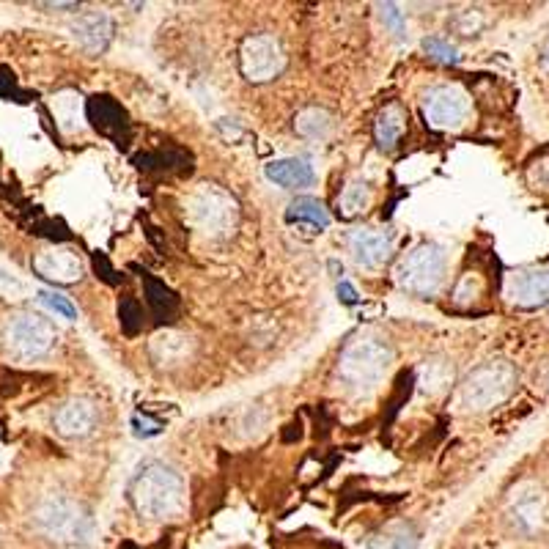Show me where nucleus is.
<instances>
[{
    "mask_svg": "<svg viewBox=\"0 0 549 549\" xmlns=\"http://www.w3.org/2000/svg\"><path fill=\"white\" fill-rule=\"evenodd\" d=\"M184 217L187 223L204 237H228L239 220L237 201L215 184H198L193 193L184 198Z\"/></svg>",
    "mask_w": 549,
    "mask_h": 549,
    "instance_id": "obj_1",
    "label": "nucleus"
},
{
    "mask_svg": "<svg viewBox=\"0 0 549 549\" xmlns=\"http://www.w3.org/2000/svg\"><path fill=\"white\" fill-rule=\"evenodd\" d=\"M132 503L140 517L171 519L182 508V478L165 464H149L132 484Z\"/></svg>",
    "mask_w": 549,
    "mask_h": 549,
    "instance_id": "obj_2",
    "label": "nucleus"
},
{
    "mask_svg": "<svg viewBox=\"0 0 549 549\" xmlns=\"http://www.w3.org/2000/svg\"><path fill=\"white\" fill-rule=\"evenodd\" d=\"M393 363V352L382 338L366 335V338H357L346 346L344 355H341V366L338 374L346 385H355V388H371L377 385L379 379L385 377V371Z\"/></svg>",
    "mask_w": 549,
    "mask_h": 549,
    "instance_id": "obj_3",
    "label": "nucleus"
},
{
    "mask_svg": "<svg viewBox=\"0 0 549 549\" xmlns=\"http://www.w3.org/2000/svg\"><path fill=\"white\" fill-rule=\"evenodd\" d=\"M514 385H517V371L503 360H495L475 368L473 374L464 379L459 399L467 410H492L511 396Z\"/></svg>",
    "mask_w": 549,
    "mask_h": 549,
    "instance_id": "obj_4",
    "label": "nucleus"
},
{
    "mask_svg": "<svg viewBox=\"0 0 549 549\" xmlns=\"http://www.w3.org/2000/svg\"><path fill=\"white\" fill-rule=\"evenodd\" d=\"M442 272H445V253L440 245H420L399 261L396 280L401 289L412 294H434L440 289Z\"/></svg>",
    "mask_w": 549,
    "mask_h": 549,
    "instance_id": "obj_5",
    "label": "nucleus"
},
{
    "mask_svg": "<svg viewBox=\"0 0 549 549\" xmlns=\"http://www.w3.org/2000/svg\"><path fill=\"white\" fill-rule=\"evenodd\" d=\"M423 116L434 130H459L470 116V97L462 86L431 88L423 99Z\"/></svg>",
    "mask_w": 549,
    "mask_h": 549,
    "instance_id": "obj_6",
    "label": "nucleus"
},
{
    "mask_svg": "<svg viewBox=\"0 0 549 549\" xmlns=\"http://www.w3.org/2000/svg\"><path fill=\"white\" fill-rule=\"evenodd\" d=\"M6 341H9L11 355L31 360L50 352V346L55 344V330L42 316H17L6 330Z\"/></svg>",
    "mask_w": 549,
    "mask_h": 549,
    "instance_id": "obj_7",
    "label": "nucleus"
},
{
    "mask_svg": "<svg viewBox=\"0 0 549 549\" xmlns=\"http://www.w3.org/2000/svg\"><path fill=\"white\" fill-rule=\"evenodd\" d=\"M283 69V50L275 36L259 33L242 44V72L253 83H267Z\"/></svg>",
    "mask_w": 549,
    "mask_h": 549,
    "instance_id": "obj_8",
    "label": "nucleus"
},
{
    "mask_svg": "<svg viewBox=\"0 0 549 549\" xmlns=\"http://www.w3.org/2000/svg\"><path fill=\"white\" fill-rule=\"evenodd\" d=\"M39 522L42 528L61 541H80L86 536L88 517L66 497H50L42 508H39Z\"/></svg>",
    "mask_w": 549,
    "mask_h": 549,
    "instance_id": "obj_9",
    "label": "nucleus"
},
{
    "mask_svg": "<svg viewBox=\"0 0 549 549\" xmlns=\"http://www.w3.org/2000/svg\"><path fill=\"white\" fill-rule=\"evenodd\" d=\"M506 297L525 311L549 305V267H530L508 275Z\"/></svg>",
    "mask_w": 549,
    "mask_h": 549,
    "instance_id": "obj_10",
    "label": "nucleus"
},
{
    "mask_svg": "<svg viewBox=\"0 0 549 549\" xmlns=\"http://www.w3.org/2000/svg\"><path fill=\"white\" fill-rule=\"evenodd\" d=\"M33 270L39 278L53 280V283H75L83 278V261L75 250L50 248L33 259Z\"/></svg>",
    "mask_w": 549,
    "mask_h": 549,
    "instance_id": "obj_11",
    "label": "nucleus"
},
{
    "mask_svg": "<svg viewBox=\"0 0 549 549\" xmlns=\"http://www.w3.org/2000/svg\"><path fill=\"white\" fill-rule=\"evenodd\" d=\"M349 250H352V256H355L360 267L374 270V267H382L390 259L393 239L385 231H377V228H357L355 234L349 237Z\"/></svg>",
    "mask_w": 549,
    "mask_h": 549,
    "instance_id": "obj_12",
    "label": "nucleus"
},
{
    "mask_svg": "<svg viewBox=\"0 0 549 549\" xmlns=\"http://www.w3.org/2000/svg\"><path fill=\"white\" fill-rule=\"evenodd\" d=\"M72 36L86 53H102L113 39V22L105 11H88L72 22Z\"/></svg>",
    "mask_w": 549,
    "mask_h": 549,
    "instance_id": "obj_13",
    "label": "nucleus"
},
{
    "mask_svg": "<svg viewBox=\"0 0 549 549\" xmlns=\"http://www.w3.org/2000/svg\"><path fill=\"white\" fill-rule=\"evenodd\" d=\"M94 423H97V410L86 399L66 401L64 407H58L55 412V429L64 437H86L88 431L94 429Z\"/></svg>",
    "mask_w": 549,
    "mask_h": 549,
    "instance_id": "obj_14",
    "label": "nucleus"
},
{
    "mask_svg": "<svg viewBox=\"0 0 549 549\" xmlns=\"http://www.w3.org/2000/svg\"><path fill=\"white\" fill-rule=\"evenodd\" d=\"M267 179L283 187V190H300V187H311L316 173H313L308 160L286 157V160H275L267 165Z\"/></svg>",
    "mask_w": 549,
    "mask_h": 549,
    "instance_id": "obj_15",
    "label": "nucleus"
},
{
    "mask_svg": "<svg viewBox=\"0 0 549 549\" xmlns=\"http://www.w3.org/2000/svg\"><path fill=\"white\" fill-rule=\"evenodd\" d=\"M511 508H514V519H517L522 530H533L541 528L544 522V495L541 489L536 486H519L514 492V500H511Z\"/></svg>",
    "mask_w": 549,
    "mask_h": 549,
    "instance_id": "obj_16",
    "label": "nucleus"
},
{
    "mask_svg": "<svg viewBox=\"0 0 549 549\" xmlns=\"http://www.w3.org/2000/svg\"><path fill=\"white\" fill-rule=\"evenodd\" d=\"M151 355L157 357L160 363H179V360L190 355V338L182 333H173V330L157 333L151 338Z\"/></svg>",
    "mask_w": 549,
    "mask_h": 549,
    "instance_id": "obj_17",
    "label": "nucleus"
},
{
    "mask_svg": "<svg viewBox=\"0 0 549 549\" xmlns=\"http://www.w3.org/2000/svg\"><path fill=\"white\" fill-rule=\"evenodd\" d=\"M286 220H289V223H311V226L316 228L330 226V215H327V209H324L322 201L308 198V195L291 201L289 209H286Z\"/></svg>",
    "mask_w": 549,
    "mask_h": 549,
    "instance_id": "obj_18",
    "label": "nucleus"
},
{
    "mask_svg": "<svg viewBox=\"0 0 549 549\" xmlns=\"http://www.w3.org/2000/svg\"><path fill=\"white\" fill-rule=\"evenodd\" d=\"M401 132H404V110L399 105H388L379 113L377 127H374L379 149H393L399 143Z\"/></svg>",
    "mask_w": 549,
    "mask_h": 549,
    "instance_id": "obj_19",
    "label": "nucleus"
},
{
    "mask_svg": "<svg viewBox=\"0 0 549 549\" xmlns=\"http://www.w3.org/2000/svg\"><path fill=\"white\" fill-rule=\"evenodd\" d=\"M53 113L61 130L72 132L83 127V102L72 91H64L53 99Z\"/></svg>",
    "mask_w": 549,
    "mask_h": 549,
    "instance_id": "obj_20",
    "label": "nucleus"
},
{
    "mask_svg": "<svg viewBox=\"0 0 549 549\" xmlns=\"http://www.w3.org/2000/svg\"><path fill=\"white\" fill-rule=\"evenodd\" d=\"M294 127H297V132H300L302 138L319 140V138H327V132H330V127H333V119H330V113H327V110L308 108V110H302L300 116H297Z\"/></svg>",
    "mask_w": 549,
    "mask_h": 549,
    "instance_id": "obj_21",
    "label": "nucleus"
},
{
    "mask_svg": "<svg viewBox=\"0 0 549 549\" xmlns=\"http://www.w3.org/2000/svg\"><path fill=\"white\" fill-rule=\"evenodd\" d=\"M371 201H374V193H371V187L366 182H349L344 187L341 198H338L344 217H355L360 212H366Z\"/></svg>",
    "mask_w": 549,
    "mask_h": 549,
    "instance_id": "obj_22",
    "label": "nucleus"
},
{
    "mask_svg": "<svg viewBox=\"0 0 549 549\" xmlns=\"http://www.w3.org/2000/svg\"><path fill=\"white\" fill-rule=\"evenodd\" d=\"M91 113H94V119H97L99 130L110 132V124H116V127H127V116H124V110H121L119 105L108 97L94 99Z\"/></svg>",
    "mask_w": 549,
    "mask_h": 549,
    "instance_id": "obj_23",
    "label": "nucleus"
},
{
    "mask_svg": "<svg viewBox=\"0 0 549 549\" xmlns=\"http://www.w3.org/2000/svg\"><path fill=\"white\" fill-rule=\"evenodd\" d=\"M423 50H426L434 61H440V64H459V50H456L451 42L440 39V36H429V39L423 42Z\"/></svg>",
    "mask_w": 549,
    "mask_h": 549,
    "instance_id": "obj_24",
    "label": "nucleus"
},
{
    "mask_svg": "<svg viewBox=\"0 0 549 549\" xmlns=\"http://www.w3.org/2000/svg\"><path fill=\"white\" fill-rule=\"evenodd\" d=\"M39 300H42L44 308H50V311L58 313V316H64V319H69V322H75L77 319L75 305L69 302V297L58 294V291H42V294H39Z\"/></svg>",
    "mask_w": 549,
    "mask_h": 549,
    "instance_id": "obj_25",
    "label": "nucleus"
},
{
    "mask_svg": "<svg viewBox=\"0 0 549 549\" xmlns=\"http://www.w3.org/2000/svg\"><path fill=\"white\" fill-rule=\"evenodd\" d=\"M379 17H382V22H385L396 36H404V33H407V22H404V14H401V9L396 3H379Z\"/></svg>",
    "mask_w": 549,
    "mask_h": 549,
    "instance_id": "obj_26",
    "label": "nucleus"
},
{
    "mask_svg": "<svg viewBox=\"0 0 549 549\" xmlns=\"http://www.w3.org/2000/svg\"><path fill=\"white\" fill-rule=\"evenodd\" d=\"M528 182L533 190L549 193V157H541L528 168Z\"/></svg>",
    "mask_w": 549,
    "mask_h": 549,
    "instance_id": "obj_27",
    "label": "nucleus"
},
{
    "mask_svg": "<svg viewBox=\"0 0 549 549\" xmlns=\"http://www.w3.org/2000/svg\"><path fill=\"white\" fill-rule=\"evenodd\" d=\"M382 549H418V539L412 530H401L399 536H390L388 544Z\"/></svg>",
    "mask_w": 549,
    "mask_h": 549,
    "instance_id": "obj_28",
    "label": "nucleus"
},
{
    "mask_svg": "<svg viewBox=\"0 0 549 549\" xmlns=\"http://www.w3.org/2000/svg\"><path fill=\"white\" fill-rule=\"evenodd\" d=\"M132 426H135V434H138V437H154V434H160V423L140 418V415L132 420Z\"/></svg>",
    "mask_w": 549,
    "mask_h": 549,
    "instance_id": "obj_29",
    "label": "nucleus"
},
{
    "mask_svg": "<svg viewBox=\"0 0 549 549\" xmlns=\"http://www.w3.org/2000/svg\"><path fill=\"white\" fill-rule=\"evenodd\" d=\"M338 297H341V302H346V305H355V302L360 300V297H357L355 286H352V283H346V280H341V283H338Z\"/></svg>",
    "mask_w": 549,
    "mask_h": 549,
    "instance_id": "obj_30",
    "label": "nucleus"
},
{
    "mask_svg": "<svg viewBox=\"0 0 549 549\" xmlns=\"http://www.w3.org/2000/svg\"><path fill=\"white\" fill-rule=\"evenodd\" d=\"M541 61H544V66L549 69V42H547V47H544V53H541Z\"/></svg>",
    "mask_w": 549,
    "mask_h": 549,
    "instance_id": "obj_31",
    "label": "nucleus"
}]
</instances>
